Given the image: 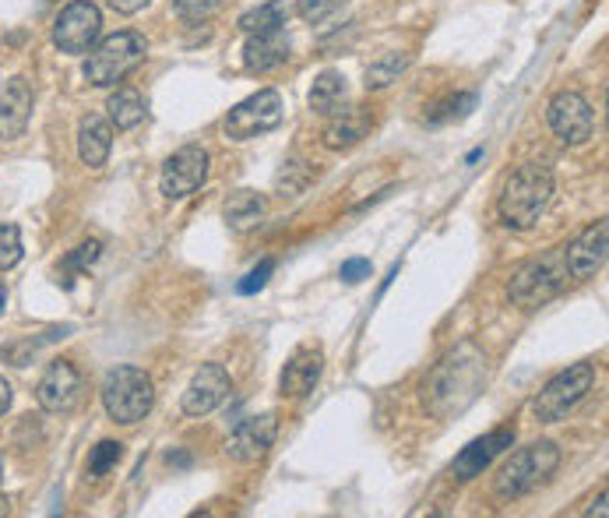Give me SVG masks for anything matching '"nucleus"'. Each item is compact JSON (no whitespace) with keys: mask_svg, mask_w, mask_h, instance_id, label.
<instances>
[{"mask_svg":"<svg viewBox=\"0 0 609 518\" xmlns=\"http://www.w3.org/2000/svg\"><path fill=\"white\" fill-rule=\"evenodd\" d=\"M486 378V363L472 346L454 349L448 360L433 367V374L422 384V403L433 416L462 413L472 398L480 395V384Z\"/></svg>","mask_w":609,"mask_h":518,"instance_id":"1","label":"nucleus"},{"mask_svg":"<svg viewBox=\"0 0 609 518\" xmlns=\"http://www.w3.org/2000/svg\"><path fill=\"white\" fill-rule=\"evenodd\" d=\"M553 198V173L539 162H526L507 177L500 194V219L507 229H532Z\"/></svg>","mask_w":609,"mask_h":518,"instance_id":"2","label":"nucleus"},{"mask_svg":"<svg viewBox=\"0 0 609 518\" xmlns=\"http://www.w3.org/2000/svg\"><path fill=\"white\" fill-rule=\"evenodd\" d=\"M148 57V43L142 32L124 29V32H113V36L99 40L89 49V60H84V78H89V86L95 89H110L116 81H124L131 71H138Z\"/></svg>","mask_w":609,"mask_h":518,"instance_id":"3","label":"nucleus"},{"mask_svg":"<svg viewBox=\"0 0 609 518\" xmlns=\"http://www.w3.org/2000/svg\"><path fill=\"white\" fill-rule=\"evenodd\" d=\"M556 465H561V448H556L553 441H535L529 448H518L515 455L500 465L494 494L500 500L526 497V494L543 487V483L556 473Z\"/></svg>","mask_w":609,"mask_h":518,"instance_id":"4","label":"nucleus"},{"mask_svg":"<svg viewBox=\"0 0 609 518\" xmlns=\"http://www.w3.org/2000/svg\"><path fill=\"white\" fill-rule=\"evenodd\" d=\"M156 403V384L142 367H113L103 381V406L106 416L121 427L142 424Z\"/></svg>","mask_w":609,"mask_h":518,"instance_id":"5","label":"nucleus"},{"mask_svg":"<svg viewBox=\"0 0 609 518\" xmlns=\"http://www.w3.org/2000/svg\"><path fill=\"white\" fill-rule=\"evenodd\" d=\"M567 264H564V250H550V255L535 258L529 264H521L515 272L511 286H507V296H511V304L518 307H543L546 300L561 296L567 286Z\"/></svg>","mask_w":609,"mask_h":518,"instance_id":"6","label":"nucleus"},{"mask_svg":"<svg viewBox=\"0 0 609 518\" xmlns=\"http://www.w3.org/2000/svg\"><path fill=\"white\" fill-rule=\"evenodd\" d=\"M591 384H596V367L591 363H571L567 371L556 374L546 388L535 395V403H532L535 420L539 424L564 420V416L591 392Z\"/></svg>","mask_w":609,"mask_h":518,"instance_id":"7","label":"nucleus"},{"mask_svg":"<svg viewBox=\"0 0 609 518\" xmlns=\"http://www.w3.org/2000/svg\"><path fill=\"white\" fill-rule=\"evenodd\" d=\"M279 124H282V95L275 89H261L229 110L226 135L233 142H250L264 135V131H275Z\"/></svg>","mask_w":609,"mask_h":518,"instance_id":"8","label":"nucleus"},{"mask_svg":"<svg viewBox=\"0 0 609 518\" xmlns=\"http://www.w3.org/2000/svg\"><path fill=\"white\" fill-rule=\"evenodd\" d=\"M103 32V14L92 0H71L54 22V43L60 54H89Z\"/></svg>","mask_w":609,"mask_h":518,"instance_id":"9","label":"nucleus"},{"mask_svg":"<svg viewBox=\"0 0 609 518\" xmlns=\"http://www.w3.org/2000/svg\"><path fill=\"white\" fill-rule=\"evenodd\" d=\"M546 121L564 145H585L596 131V113L582 92H556L546 106Z\"/></svg>","mask_w":609,"mask_h":518,"instance_id":"10","label":"nucleus"},{"mask_svg":"<svg viewBox=\"0 0 609 518\" xmlns=\"http://www.w3.org/2000/svg\"><path fill=\"white\" fill-rule=\"evenodd\" d=\"M205 180H208V153L201 145H183L180 153L166 159L159 188L166 198H173L177 202V198L194 194Z\"/></svg>","mask_w":609,"mask_h":518,"instance_id":"11","label":"nucleus"},{"mask_svg":"<svg viewBox=\"0 0 609 518\" xmlns=\"http://www.w3.org/2000/svg\"><path fill=\"white\" fill-rule=\"evenodd\" d=\"M84 381L71 360H54L36 384V403L46 413H71L81 403Z\"/></svg>","mask_w":609,"mask_h":518,"instance_id":"12","label":"nucleus"},{"mask_svg":"<svg viewBox=\"0 0 609 518\" xmlns=\"http://www.w3.org/2000/svg\"><path fill=\"white\" fill-rule=\"evenodd\" d=\"M279 433V420L275 413H261V416H247V420L236 424V430L229 433L226 441V455L240 465H253L268 455V448L275 444Z\"/></svg>","mask_w":609,"mask_h":518,"instance_id":"13","label":"nucleus"},{"mask_svg":"<svg viewBox=\"0 0 609 518\" xmlns=\"http://www.w3.org/2000/svg\"><path fill=\"white\" fill-rule=\"evenodd\" d=\"M606 247H609V226H606V219H599L596 226H588L578 240H571L564 247L567 275L574 282H585L591 275H599L602 264H606Z\"/></svg>","mask_w":609,"mask_h":518,"instance_id":"14","label":"nucleus"},{"mask_svg":"<svg viewBox=\"0 0 609 518\" xmlns=\"http://www.w3.org/2000/svg\"><path fill=\"white\" fill-rule=\"evenodd\" d=\"M229 392H233V381H229L226 367L223 363H201V371L191 378L188 392H183V413L208 416Z\"/></svg>","mask_w":609,"mask_h":518,"instance_id":"15","label":"nucleus"},{"mask_svg":"<svg viewBox=\"0 0 609 518\" xmlns=\"http://www.w3.org/2000/svg\"><path fill=\"white\" fill-rule=\"evenodd\" d=\"M511 444H515V427H497V430H489L486 438H476L469 448H462L459 459H454V465H451L454 480H476L486 465Z\"/></svg>","mask_w":609,"mask_h":518,"instance_id":"16","label":"nucleus"},{"mask_svg":"<svg viewBox=\"0 0 609 518\" xmlns=\"http://www.w3.org/2000/svg\"><path fill=\"white\" fill-rule=\"evenodd\" d=\"M320 374H325V353H320L317 346H303L290 357V363H285L279 388L285 398H303L317 388Z\"/></svg>","mask_w":609,"mask_h":518,"instance_id":"17","label":"nucleus"},{"mask_svg":"<svg viewBox=\"0 0 609 518\" xmlns=\"http://www.w3.org/2000/svg\"><path fill=\"white\" fill-rule=\"evenodd\" d=\"M32 116V86L25 78H11L0 92V138L14 142L25 135Z\"/></svg>","mask_w":609,"mask_h":518,"instance_id":"18","label":"nucleus"},{"mask_svg":"<svg viewBox=\"0 0 609 518\" xmlns=\"http://www.w3.org/2000/svg\"><path fill=\"white\" fill-rule=\"evenodd\" d=\"M370 127H374V116H370L363 106L335 110L325 131H320V142H325V148H331V153H349L352 145H360L366 138Z\"/></svg>","mask_w":609,"mask_h":518,"instance_id":"19","label":"nucleus"},{"mask_svg":"<svg viewBox=\"0 0 609 518\" xmlns=\"http://www.w3.org/2000/svg\"><path fill=\"white\" fill-rule=\"evenodd\" d=\"M110 148H113V124L106 121V116H99V113L81 116V124H78L81 162L89 166V170H103L110 159Z\"/></svg>","mask_w":609,"mask_h":518,"instance_id":"20","label":"nucleus"},{"mask_svg":"<svg viewBox=\"0 0 609 518\" xmlns=\"http://www.w3.org/2000/svg\"><path fill=\"white\" fill-rule=\"evenodd\" d=\"M285 60H290V40H285V29L264 32V36H247L244 64L250 71H272Z\"/></svg>","mask_w":609,"mask_h":518,"instance_id":"21","label":"nucleus"},{"mask_svg":"<svg viewBox=\"0 0 609 518\" xmlns=\"http://www.w3.org/2000/svg\"><path fill=\"white\" fill-rule=\"evenodd\" d=\"M223 215L236 233H250V229H258L264 223L268 202L258 191H233L226 198V205H223Z\"/></svg>","mask_w":609,"mask_h":518,"instance_id":"22","label":"nucleus"},{"mask_svg":"<svg viewBox=\"0 0 609 518\" xmlns=\"http://www.w3.org/2000/svg\"><path fill=\"white\" fill-rule=\"evenodd\" d=\"M346 103V78L338 71H320L311 86V110L320 116H331Z\"/></svg>","mask_w":609,"mask_h":518,"instance_id":"23","label":"nucleus"},{"mask_svg":"<svg viewBox=\"0 0 609 518\" xmlns=\"http://www.w3.org/2000/svg\"><path fill=\"white\" fill-rule=\"evenodd\" d=\"M106 110H110V124L116 131H131V127H138L145 121V99L134 89H116L110 95Z\"/></svg>","mask_w":609,"mask_h":518,"instance_id":"24","label":"nucleus"},{"mask_svg":"<svg viewBox=\"0 0 609 518\" xmlns=\"http://www.w3.org/2000/svg\"><path fill=\"white\" fill-rule=\"evenodd\" d=\"M240 29L247 32V36H264V32H279L285 29V8L279 4V0H268V4L247 11L240 19Z\"/></svg>","mask_w":609,"mask_h":518,"instance_id":"25","label":"nucleus"},{"mask_svg":"<svg viewBox=\"0 0 609 518\" xmlns=\"http://www.w3.org/2000/svg\"><path fill=\"white\" fill-rule=\"evenodd\" d=\"M409 68V54H384L366 68V89H387Z\"/></svg>","mask_w":609,"mask_h":518,"instance_id":"26","label":"nucleus"},{"mask_svg":"<svg viewBox=\"0 0 609 518\" xmlns=\"http://www.w3.org/2000/svg\"><path fill=\"white\" fill-rule=\"evenodd\" d=\"M124 455V444L121 441H99L92 448V455H89V476L99 480V476H106L110 470H116V462H121Z\"/></svg>","mask_w":609,"mask_h":518,"instance_id":"27","label":"nucleus"},{"mask_svg":"<svg viewBox=\"0 0 609 518\" xmlns=\"http://www.w3.org/2000/svg\"><path fill=\"white\" fill-rule=\"evenodd\" d=\"M99 255H103V244H99V240H84L78 250H71V255L64 258V286H71V282H75L71 275L81 272V269H89V264H95Z\"/></svg>","mask_w":609,"mask_h":518,"instance_id":"28","label":"nucleus"},{"mask_svg":"<svg viewBox=\"0 0 609 518\" xmlns=\"http://www.w3.org/2000/svg\"><path fill=\"white\" fill-rule=\"evenodd\" d=\"M22 261V229L14 223H0V272Z\"/></svg>","mask_w":609,"mask_h":518,"instance_id":"29","label":"nucleus"},{"mask_svg":"<svg viewBox=\"0 0 609 518\" xmlns=\"http://www.w3.org/2000/svg\"><path fill=\"white\" fill-rule=\"evenodd\" d=\"M307 180H311V170L303 162H285L279 177H275V188L282 194H300L303 188H307Z\"/></svg>","mask_w":609,"mask_h":518,"instance_id":"30","label":"nucleus"},{"mask_svg":"<svg viewBox=\"0 0 609 518\" xmlns=\"http://www.w3.org/2000/svg\"><path fill=\"white\" fill-rule=\"evenodd\" d=\"M177 4V14L183 22H191V25H201V22H208L212 14L218 11V4L223 0H173Z\"/></svg>","mask_w":609,"mask_h":518,"instance_id":"31","label":"nucleus"},{"mask_svg":"<svg viewBox=\"0 0 609 518\" xmlns=\"http://www.w3.org/2000/svg\"><path fill=\"white\" fill-rule=\"evenodd\" d=\"M342 4V0H296V11H300V19L303 22H325L328 14Z\"/></svg>","mask_w":609,"mask_h":518,"instance_id":"32","label":"nucleus"},{"mask_svg":"<svg viewBox=\"0 0 609 518\" xmlns=\"http://www.w3.org/2000/svg\"><path fill=\"white\" fill-rule=\"evenodd\" d=\"M472 106H476V95H459V99H448V103L437 106V113H430V124H441V121H451V116H465Z\"/></svg>","mask_w":609,"mask_h":518,"instance_id":"33","label":"nucleus"},{"mask_svg":"<svg viewBox=\"0 0 609 518\" xmlns=\"http://www.w3.org/2000/svg\"><path fill=\"white\" fill-rule=\"evenodd\" d=\"M272 272H275V258H264V261L258 264V269H253V272H250L236 290H240L244 296L258 293V290H264V282H268V275H272Z\"/></svg>","mask_w":609,"mask_h":518,"instance_id":"34","label":"nucleus"},{"mask_svg":"<svg viewBox=\"0 0 609 518\" xmlns=\"http://www.w3.org/2000/svg\"><path fill=\"white\" fill-rule=\"evenodd\" d=\"M338 275H342V282H349V286H357V282L370 279V261L366 258H349V261H342Z\"/></svg>","mask_w":609,"mask_h":518,"instance_id":"35","label":"nucleus"},{"mask_svg":"<svg viewBox=\"0 0 609 518\" xmlns=\"http://www.w3.org/2000/svg\"><path fill=\"white\" fill-rule=\"evenodd\" d=\"M113 11H121V14H138L142 8H148L151 0H110Z\"/></svg>","mask_w":609,"mask_h":518,"instance_id":"36","label":"nucleus"},{"mask_svg":"<svg viewBox=\"0 0 609 518\" xmlns=\"http://www.w3.org/2000/svg\"><path fill=\"white\" fill-rule=\"evenodd\" d=\"M8 406H11V384L0 378V416L8 413Z\"/></svg>","mask_w":609,"mask_h":518,"instance_id":"37","label":"nucleus"},{"mask_svg":"<svg viewBox=\"0 0 609 518\" xmlns=\"http://www.w3.org/2000/svg\"><path fill=\"white\" fill-rule=\"evenodd\" d=\"M585 515H588V518H591V515H599V518H602V515H606V494H599V500H596V508H588Z\"/></svg>","mask_w":609,"mask_h":518,"instance_id":"38","label":"nucleus"},{"mask_svg":"<svg viewBox=\"0 0 609 518\" xmlns=\"http://www.w3.org/2000/svg\"><path fill=\"white\" fill-rule=\"evenodd\" d=\"M8 311V290H4V282H0V314Z\"/></svg>","mask_w":609,"mask_h":518,"instance_id":"39","label":"nucleus"},{"mask_svg":"<svg viewBox=\"0 0 609 518\" xmlns=\"http://www.w3.org/2000/svg\"><path fill=\"white\" fill-rule=\"evenodd\" d=\"M0 515H8V497H0Z\"/></svg>","mask_w":609,"mask_h":518,"instance_id":"40","label":"nucleus"}]
</instances>
